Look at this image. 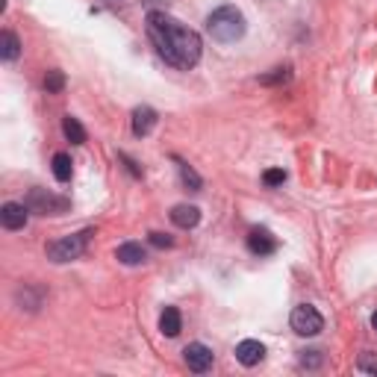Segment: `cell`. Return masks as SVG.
<instances>
[{
    "label": "cell",
    "mask_w": 377,
    "mask_h": 377,
    "mask_svg": "<svg viewBox=\"0 0 377 377\" xmlns=\"http://www.w3.org/2000/svg\"><path fill=\"white\" fill-rule=\"evenodd\" d=\"M289 325L298 336H318L325 330V318H321V313L313 307V303H298L289 315Z\"/></svg>",
    "instance_id": "5b68a950"
},
{
    "label": "cell",
    "mask_w": 377,
    "mask_h": 377,
    "mask_svg": "<svg viewBox=\"0 0 377 377\" xmlns=\"http://www.w3.org/2000/svg\"><path fill=\"white\" fill-rule=\"evenodd\" d=\"M356 371H363V374H374V377H377V354H371V351L360 354V360H356Z\"/></svg>",
    "instance_id": "ffe728a7"
},
{
    "label": "cell",
    "mask_w": 377,
    "mask_h": 377,
    "mask_svg": "<svg viewBox=\"0 0 377 377\" xmlns=\"http://www.w3.org/2000/svg\"><path fill=\"white\" fill-rule=\"evenodd\" d=\"M62 133H65V139L71 141V145H83V141H86V130H83V124L74 115L62 118Z\"/></svg>",
    "instance_id": "2e32d148"
},
{
    "label": "cell",
    "mask_w": 377,
    "mask_h": 377,
    "mask_svg": "<svg viewBox=\"0 0 377 377\" xmlns=\"http://www.w3.org/2000/svg\"><path fill=\"white\" fill-rule=\"evenodd\" d=\"M148 35H151L156 53L168 65L189 71L201 62V50H204L201 35L183 27L177 18H171L166 12H148Z\"/></svg>",
    "instance_id": "6da1fadb"
},
{
    "label": "cell",
    "mask_w": 377,
    "mask_h": 377,
    "mask_svg": "<svg viewBox=\"0 0 377 377\" xmlns=\"http://www.w3.org/2000/svg\"><path fill=\"white\" fill-rule=\"evenodd\" d=\"M159 330H163V336H168V339L180 336V330H183V315H180V310H177V307H166L163 315H159Z\"/></svg>",
    "instance_id": "4fadbf2b"
},
{
    "label": "cell",
    "mask_w": 377,
    "mask_h": 377,
    "mask_svg": "<svg viewBox=\"0 0 377 377\" xmlns=\"http://www.w3.org/2000/svg\"><path fill=\"white\" fill-rule=\"evenodd\" d=\"M148 239H151L153 248H171V245H174V239L168 236V233H151Z\"/></svg>",
    "instance_id": "603a6c76"
},
{
    "label": "cell",
    "mask_w": 377,
    "mask_h": 377,
    "mask_svg": "<svg viewBox=\"0 0 377 377\" xmlns=\"http://www.w3.org/2000/svg\"><path fill=\"white\" fill-rule=\"evenodd\" d=\"M92 236V230H83V233H74V236H65V239H57L47 245V260L50 262H71V260H80L83 250H86V242Z\"/></svg>",
    "instance_id": "3957f363"
},
{
    "label": "cell",
    "mask_w": 377,
    "mask_h": 377,
    "mask_svg": "<svg viewBox=\"0 0 377 377\" xmlns=\"http://www.w3.org/2000/svg\"><path fill=\"white\" fill-rule=\"evenodd\" d=\"M27 219H30L27 204L9 201V204L0 207V221H4L6 230H24V227H27Z\"/></svg>",
    "instance_id": "52a82bcc"
},
{
    "label": "cell",
    "mask_w": 377,
    "mask_h": 377,
    "mask_svg": "<svg viewBox=\"0 0 377 377\" xmlns=\"http://www.w3.org/2000/svg\"><path fill=\"white\" fill-rule=\"evenodd\" d=\"M248 250H250V254H257V257H268V254H274V250H277V239L265 227H254L248 233Z\"/></svg>",
    "instance_id": "ba28073f"
},
{
    "label": "cell",
    "mask_w": 377,
    "mask_h": 377,
    "mask_svg": "<svg viewBox=\"0 0 377 377\" xmlns=\"http://www.w3.org/2000/svg\"><path fill=\"white\" fill-rule=\"evenodd\" d=\"M262 356H265V345L257 342V339H242V342L236 345V360L248 369H254L262 363Z\"/></svg>",
    "instance_id": "9c48e42d"
},
{
    "label": "cell",
    "mask_w": 377,
    "mask_h": 377,
    "mask_svg": "<svg viewBox=\"0 0 377 377\" xmlns=\"http://www.w3.org/2000/svg\"><path fill=\"white\" fill-rule=\"evenodd\" d=\"M171 221L180 230H192V227H197V221H201V209L192 207V204H177L171 209Z\"/></svg>",
    "instance_id": "8fae6325"
},
{
    "label": "cell",
    "mask_w": 377,
    "mask_h": 377,
    "mask_svg": "<svg viewBox=\"0 0 377 377\" xmlns=\"http://www.w3.org/2000/svg\"><path fill=\"white\" fill-rule=\"evenodd\" d=\"M115 260L124 262V265H141V262L148 260V250L141 248L139 242H124V245H118V250H115Z\"/></svg>",
    "instance_id": "7c38bea8"
},
{
    "label": "cell",
    "mask_w": 377,
    "mask_h": 377,
    "mask_svg": "<svg viewBox=\"0 0 377 377\" xmlns=\"http://www.w3.org/2000/svg\"><path fill=\"white\" fill-rule=\"evenodd\" d=\"M298 366L301 369H318L321 366V351H298Z\"/></svg>",
    "instance_id": "44dd1931"
},
{
    "label": "cell",
    "mask_w": 377,
    "mask_h": 377,
    "mask_svg": "<svg viewBox=\"0 0 377 377\" xmlns=\"http://www.w3.org/2000/svg\"><path fill=\"white\" fill-rule=\"evenodd\" d=\"M71 174H74V163H71V156L65 151H59L57 156H53V177H57L59 183H68Z\"/></svg>",
    "instance_id": "9a60e30c"
},
{
    "label": "cell",
    "mask_w": 377,
    "mask_h": 377,
    "mask_svg": "<svg viewBox=\"0 0 377 377\" xmlns=\"http://www.w3.org/2000/svg\"><path fill=\"white\" fill-rule=\"evenodd\" d=\"M45 88H47V95H59L62 88H65V74L62 71H47V77H45Z\"/></svg>",
    "instance_id": "d6986e66"
},
{
    "label": "cell",
    "mask_w": 377,
    "mask_h": 377,
    "mask_svg": "<svg viewBox=\"0 0 377 377\" xmlns=\"http://www.w3.org/2000/svg\"><path fill=\"white\" fill-rule=\"evenodd\" d=\"M248 30V21H245V15L242 9L236 6H219L215 12L207 15V33L212 35L215 42H221V45H230V42H239L242 35Z\"/></svg>",
    "instance_id": "7a4b0ae2"
},
{
    "label": "cell",
    "mask_w": 377,
    "mask_h": 377,
    "mask_svg": "<svg viewBox=\"0 0 377 377\" xmlns=\"http://www.w3.org/2000/svg\"><path fill=\"white\" fill-rule=\"evenodd\" d=\"M153 127H156V112L151 106H136L133 110V136L145 139V136H151Z\"/></svg>",
    "instance_id": "30bf717a"
},
{
    "label": "cell",
    "mask_w": 377,
    "mask_h": 377,
    "mask_svg": "<svg viewBox=\"0 0 377 377\" xmlns=\"http://www.w3.org/2000/svg\"><path fill=\"white\" fill-rule=\"evenodd\" d=\"M177 171H180V180H183V186H186L189 192H201L204 180H201V177H197V171H195L192 166H186L183 159H177Z\"/></svg>",
    "instance_id": "e0dca14e"
},
{
    "label": "cell",
    "mask_w": 377,
    "mask_h": 377,
    "mask_svg": "<svg viewBox=\"0 0 377 377\" xmlns=\"http://www.w3.org/2000/svg\"><path fill=\"white\" fill-rule=\"evenodd\" d=\"M18 57H21V42H18V35L12 30H4L0 33V59L15 62Z\"/></svg>",
    "instance_id": "5bb4252c"
},
{
    "label": "cell",
    "mask_w": 377,
    "mask_h": 377,
    "mask_svg": "<svg viewBox=\"0 0 377 377\" xmlns=\"http://www.w3.org/2000/svg\"><path fill=\"white\" fill-rule=\"evenodd\" d=\"M183 363L189 366V371L204 374V371H209V369H212L215 354H212V348H207L204 342H192V345H186V348H183Z\"/></svg>",
    "instance_id": "8992f818"
},
{
    "label": "cell",
    "mask_w": 377,
    "mask_h": 377,
    "mask_svg": "<svg viewBox=\"0 0 377 377\" xmlns=\"http://www.w3.org/2000/svg\"><path fill=\"white\" fill-rule=\"evenodd\" d=\"M118 159H121V163H124V166H127V168H130V174H133V177H141V171L136 168V163H133V159H130L127 153H118Z\"/></svg>",
    "instance_id": "d4e9b609"
},
{
    "label": "cell",
    "mask_w": 377,
    "mask_h": 377,
    "mask_svg": "<svg viewBox=\"0 0 377 377\" xmlns=\"http://www.w3.org/2000/svg\"><path fill=\"white\" fill-rule=\"evenodd\" d=\"M141 6H148L151 12H166L168 9V0H141Z\"/></svg>",
    "instance_id": "cb8c5ba5"
},
{
    "label": "cell",
    "mask_w": 377,
    "mask_h": 377,
    "mask_svg": "<svg viewBox=\"0 0 377 377\" xmlns=\"http://www.w3.org/2000/svg\"><path fill=\"white\" fill-rule=\"evenodd\" d=\"M262 183L272 186V189H274V186H283V183H286V171H283V168H268V171L262 174Z\"/></svg>",
    "instance_id": "7402d4cb"
},
{
    "label": "cell",
    "mask_w": 377,
    "mask_h": 377,
    "mask_svg": "<svg viewBox=\"0 0 377 377\" xmlns=\"http://www.w3.org/2000/svg\"><path fill=\"white\" fill-rule=\"evenodd\" d=\"M371 327H374V330H377V313H374V315H371Z\"/></svg>",
    "instance_id": "484cf974"
},
{
    "label": "cell",
    "mask_w": 377,
    "mask_h": 377,
    "mask_svg": "<svg viewBox=\"0 0 377 377\" xmlns=\"http://www.w3.org/2000/svg\"><path fill=\"white\" fill-rule=\"evenodd\" d=\"M24 204L35 215H62L71 207L68 197H59V195H53L47 189H30V195L24 197Z\"/></svg>",
    "instance_id": "277c9868"
},
{
    "label": "cell",
    "mask_w": 377,
    "mask_h": 377,
    "mask_svg": "<svg viewBox=\"0 0 377 377\" xmlns=\"http://www.w3.org/2000/svg\"><path fill=\"white\" fill-rule=\"evenodd\" d=\"M289 77H292V68L289 65H280V68H272L268 74H262L260 83L262 86H283V83H289Z\"/></svg>",
    "instance_id": "ac0fdd59"
}]
</instances>
